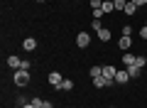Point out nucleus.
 <instances>
[{
  "instance_id": "1",
  "label": "nucleus",
  "mask_w": 147,
  "mask_h": 108,
  "mask_svg": "<svg viewBox=\"0 0 147 108\" xmlns=\"http://www.w3.org/2000/svg\"><path fill=\"white\" fill-rule=\"evenodd\" d=\"M12 81H15V86H27V84H30V74L25 71V69H17L15 74H12Z\"/></svg>"
},
{
  "instance_id": "2",
  "label": "nucleus",
  "mask_w": 147,
  "mask_h": 108,
  "mask_svg": "<svg viewBox=\"0 0 147 108\" xmlns=\"http://www.w3.org/2000/svg\"><path fill=\"white\" fill-rule=\"evenodd\" d=\"M88 44H91V35H88V32H79V35H76V47L86 49Z\"/></svg>"
},
{
  "instance_id": "3",
  "label": "nucleus",
  "mask_w": 147,
  "mask_h": 108,
  "mask_svg": "<svg viewBox=\"0 0 147 108\" xmlns=\"http://www.w3.org/2000/svg\"><path fill=\"white\" fill-rule=\"evenodd\" d=\"M47 81H49V86H54V88H57V91H59V86H61L64 76H61V74H59V71H52V74H49V76H47Z\"/></svg>"
},
{
  "instance_id": "4",
  "label": "nucleus",
  "mask_w": 147,
  "mask_h": 108,
  "mask_svg": "<svg viewBox=\"0 0 147 108\" xmlns=\"http://www.w3.org/2000/svg\"><path fill=\"white\" fill-rule=\"evenodd\" d=\"M113 84H115L113 79H105V76H96L93 79V86L96 88H108V86H113Z\"/></svg>"
},
{
  "instance_id": "5",
  "label": "nucleus",
  "mask_w": 147,
  "mask_h": 108,
  "mask_svg": "<svg viewBox=\"0 0 147 108\" xmlns=\"http://www.w3.org/2000/svg\"><path fill=\"white\" fill-rule=\"evenodd\" d=\"M22 49L25 52H34L37 49V39L34 37H25V39H22Z\"/></svg>"
},
{
  "instance_id": "6",
  "label": "nucleus",
  "mask_w": 147,
  "mask_h": 108,
  "mask_svg": "<svg viewBox=\"0 0 147 108\" xmlns=\"http://www.w3.org/2000/svg\"><path fill=\"white\" fill-rule=\"evenodd\" d=\"M130 81V74H127V69H118V74H115V84H127Z\"/></svg>"
},
{
  "instance_id": "7",
  "label": "nucleus",
  "mask_w": 147,
  "mask_h": 108,
  "mask_svg": "<svg viewBox=\"0 0 147 108\" xmlns=\"http://www.w3.org/2000/svg\"><path fill=\"white\" fill-rule=\"evenodd\" d=\"M7 67H10L12 71H17V69L22 67V59L17 57V54H12V57H7Z\"/></svg>"
},
{
  "instance_id": "8",
  "label": "nucleus",
  "mask_w": 147,
  "mask_h": 108,
  "mask_svg": "<svg viewBox=\"0 0 147 108\" xmlns=\"http://www.w3.org/2000/svg\"><path fill=\"white\" fill-rule=\"evenodd\" d=\"M115 74H118V69L113 67V64H105L103 67V76L105 79H113V81H115Z\"/></svg>"
},
{
  "instance_id": "9",
  "label": "nucleus",
  "mask_w": 147,
  "mask_h": 108,
  "mask_svg": "<svg viewBox=\"0 0 147 108\" xmlns=\"http://www.w3.org/2000/svg\"><path fill=\"white\" fill-rule=\"evenodd\" d=\"M118 47H120V52H127L132 47V37H120L118 39Z\"/></svg>"
},
{
  "instance_id": "10",
  "label": "nucleus",
  "mask_w": 147,
  "mask_h": 108,
  "mask_svg": "<svg viewBox=\"0 0 147 108\" xmlns=\"http://www.w3.org/2000/svg\"><path fill=\"white\" fill-rule=\"evenodd\" d=\"M137 10H140V7H137L132 0H127V5H125V10H123V12H125V15H137Z\"/></svg>"
},
{
  "instance_id": "11",
  "label": "nucleus",
  "mask_w": 147,
  "mask_h": 108,
  "mask_svg": "<svg viewBox=\"0 0 147 108\" xmlns=\"http://www.w3.org/2000/svg\"><path fill=\"white\" fill-rule=\"evenodd\" d=\"M127 74H130V79H140L142 76V69L132 64V67H127Z\"/></svg>"
},
{
  "instance_id": "12",
  "label": "nucleus",
  "mask_w": 147,
  "mask_h": 108,
  "mask_svg": "<svg viewBox=\"0 0 147 108\" xmlns=\"http://www.w3.org/2000/svg\"><path fill=\"white\" fill-rule=\"evenodd\" d=\"M96 35H98V39H100V42H110V30H105V27H100Z\"/></svg>"
},
{
  "instance_id": "13",
  "label": "nucleus",
  "mask_w": 147,
  "mask_h": 108,
  "mask_svg": "<svg viewBox=\"0 0 147 108\" xmlns=\"http://www.w3.org/2000/svg\"><path fill=\"white\" fill-rule=\"evenodd\" d=\"M113 10H115V3H113V0H103V12L105 15H110Z\"/></svg>"
},
{
  "instance_id": "14",
  "label": "nucleus",
  "mask_w": 147,
  "mask_h": 108,
  "mask_svg": "<svg viewBox=\"0 0 147 108\" xmlns=\"http://www.w3.org/2000/svg\"><path fill=\"white\" fill-rule=\"evenodd\" d=\"M88 76H91V79H96V76H103V67H98V64H96V67H91Z\"/></svg>"
},
{
  "instance_id": "15",
  "label": "nucleus",
  "mask_w": 147,
  "mask_h": 108,
  "mask_svg": "<svg viewBox=\"0 0 147 108\" xmlns=\"http://www.w3.org/2000/svg\"><path fill=\"white\" fill-rule=\"evenodd\" d=\"M59 91H74V81L71 79H64L61 86H59Z\"/></svg>"
},
{
  "instance_id": "16",
  "label": "nucleus",
  "mask_w": 147,
  "mask_h": 108,
  "mask_svg": "<svg viewBox=\"0 0 147 108\" xmlns=\"http://www.w3.org/2000/svg\"><path fill=\"white\" fill-rule=\"evenodd\" d=\"M123 64H125V69L132 67L135 64V54H123Z\"/></svg>"
},
{
  "instance_id": "17",
  "label": "nucleus",
  "mask_w": 147,
  "mask_h": 108,
  "mask_svg": "<svg viewBox=\"0 0 147 108\" xmlns=\"http://www.w3.org/2000/svg\"><path fill=\"white\" fill-rule=\"evenodd\" d=\"M135 67L145 69V67H147V57H142V54H137V57H135Z\"/></svg>"
},
{
  "instance_id": "18",
  "label": "nucleus",
  "mask_w": 147,
  "mask_h": 108,
  "mask_svg": "<svg viewBox=\"0 0 147 108\" xmlns=\"http://www.w3.org/2000/svg\"><path fill=\"white\" fill-rule=\"evenodd\" d=\"M91 15H93V20H103V15H105V12H103V7H98V10H93Z\"/></svg>"
},
{
  "instance_id": "19",
  "label": "nucleus",
  "mask_w": 147,
  "mask_h": 108,
  "mask_svg": "<svg viewBox=\"0 0 147 108\" xmlns=\"http://www.w3.org/2000/svg\"><path fill=\"white\" fill-rule=\"evenodd\" d=\"M115 3V10H125V5H127V0H113Z\"/></svg>"
},
{
  "instance_id": "20",
  "label": "nucleus",
  "mask_w": 147,
  "mask_h": 108,
  "mask_svg": "<svg viewBox=\"0 0 147 108\" xmlns=\"http://www.w3.org/2000/svg\"><path fill=\"white\" fill-rule=\"evenodd\" d=\"M100 27H103V25H100V20H91V30H93V32H98Z\"/></svg>"
},
{
  "instance_id": "21",
  "label": "nucleus",
  "mask_w": 147,
  "mask_h": 108,
  "mask_svg": "<svg viewBox=\"0 0 147 108\" xmlns=\"http://www.w3.org/2000/svg\"><path fill=\"white\" fill-rule=\"evenodd\" d=\"M98 7H103V0H91V10H98Z\"/></svg>"
},
{
  "instance_id": "22",
  "label": "nucleus",
  "mask_w": 147,
  "mask_h": 108,
  "mask_svg": "<svg viewBox=\"0 0 147 108\" xmlns=\"http://www.w3.org/2000/svg\"><path fill=\"white\" fill-rule=\"evenodd\" d=\"M132 35V27L130 25H123V37H130Z\"/></svg>"
},
{
  "instance_id": "23",
  "label": "nucleus",
  "mask_w": 147,
  "mask_h": 108,
  "mask_svg": "<svg viewBox=\"0 0 147 108\" xmlns=\"http://www.w3.org/2000/svg\"><path fill=\"white\" fill-rule=\"evenodd\" d=\"M30 67H32V62H30V59H22V67H20V69H25V71H30Z\"/></svg>"
},
{
  "instance_id": "24",
  "label": "nucleus",
  "mask_w": 147,
  "mask_h": 108,
  "mask_svg": "<svg viewBox=\"0 0 147 108\" xmlns=\"http://www.w3.org/2000/svg\"><path fill=\"white\" fill-rule=\"evenodd\" d=\"M140 37H142V39H147V22L142 25V30H140Z\"/></svg>"
},
{
  "instance_id": "25",
  "label": "nucleus",
  "mask_w": 147,
  "mask_h": 108,
  "mask_svg": "<svg viewBox=\"0 0 147 108\" xmlns=\"http://www.w3.org/2000/svg\"><path fill=\"white\" fill-rule=\"evenodd\" d=\"M132 3H135L137 7H142V5H147V0H132Z\"/></svg>"
},
{
  "instance_id": "26",
  "label": "nucleus",
  "mask_w": 147,
  "mask_h": 108,
  "mask_svg": "<svg viewBox=\"0 0 147 108\" xmlns=\"http://www.w3.org/2000/svg\"><path fill=\"white\" fill-rule=\"evenodd\" d=\"M22 108H37V106H34V103L30 101V103H25V106H22Z\"/></svg>"
},
{
  "instance_id": "27",
  "label": "nucleus",
  "mask_w": 147,
  "mask_h": 108,
  "mask_svg": "<svg viewBox=\"0 0 147 108\" xmlns=\"http://www.w3.org/2000/svg\"><path fill=\"white\" fill-rule=\"evenodd\" d=\"M37 3H47V0H37Z\"/></svg>"
},
{
  "instance_id": "28",
  "label": "nucleus",
  "mask_w": 147,
  "mask_h": 108,
  "mask_svg": "<svg viewBox=\"0 0 147 108\" xmlns=\"http://www.w3.org/2000/svg\"><path fill=\"white\" fill-rule=\"evenodd\" d=\"M110 108H115V106H110Z\"/></svg>"
}]
</instances>
